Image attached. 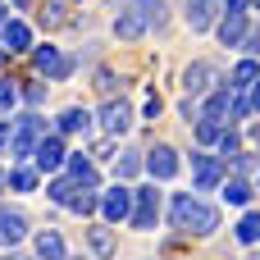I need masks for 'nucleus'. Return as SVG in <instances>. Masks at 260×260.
I'll return each mask as SVG.
<instances>
[{
	"label": "nucleus",
	"mask_w": 260,
	"mask_h": 260,
	"mask_svg": "<svg viewBox=\"0 0 260 260\" xmlns=\"http://www.w3.org/2000/svg\"><path fill=\"white\" fill-rule=\"evenodd\" d=\"M169 229L192 233V238H210L219 229V210L210 201H201L197 192H174V201H169Z\"/></svg>",
	"instance_id": "f257e3e1"
},
{
	"label": "nucleus",
	"mask_w": 260,
	"mask_h": 260,
	"mask_svg": "<svg viewBox=\"0 0 260 260\" xmlns=\"http://www.w3.org/2000/svg\"><path fill=\"white\" fill-rule=\"evenodd\" d=\"M46 133H50V128H46V119H41V114H32V110H27V114H18V119H9V146H5V151H9V165L32 160V146H37Z\"/></svg>",
	"instance_id": "f03ea898"
},
{
	"label": "nucleus",
	"mask_w": 260,
	"mask_h": 260,
	"mask_svg": "<svg viewBox=\"0 0 260 260\" xmlns=\"http://www.w3.org/2000/svg\"><path fill=\"white\" fill-rule=\"evenodd\" d=\"M128 224H133L137 233H151V229L160 224V192H155V183L133 187V210H128Z\"/></svg>",
	"instance_id": "7ed1b4c3"
},
{
	"label": "nucleus",
	"mask_w": 260,
	"mask_h": 260,
	"mask_svg": "<svg viewBox=\"0 0 260 260\" xmlns=\"http://www.w3.org/2000/svg\"><path fill=\"white\" fill-rule=\"evenodd\" d=\"M187 165H192V187H197V192H215V187L224 183V169H229V165H224L219 155H210V151H192Z\"/></svg>",
	"instance_id": "20e7f679"
},
{
	"label": "nucleus",
	"mask_w": 260,
	"mask_h": 260,
	"mask_svg": "<svg viewBox=\"0 0 260 260\" xmlns=\"http://www.w3.org/2000/svg\"><path fill=\"white\" fill-rule=\"evenodd\" d=\"M32 69L46 78V82H64L73 73V59L59 55V46H32Z\"/></svg>",
	"instance_id": "39448f33"
},
{
	"label": "nucleus",
	"mask_w": 260,
	"mask_h": 260,
	"mask_svg": "<svg viewBox=\"0 0 260 260\" xmlns=\"http://www.w3.org/2000/svg\"><path fill=\"white\" fill-rule=\"evenodd\" d=\"M142 169L155 178V183H169V178H178V169H183V160H178V151L169 146V142H155L151 151H146V160H142Z\"/></svg>",
	"instance_id": "423d86ee"
},
{
	"label": "nucleus",
	"mask_w": 260,
	"mask_h": 260,
	"mask_svg": "<svg viewBox=\"0 0 260 260\" xmlns=\"http://www.w3.org/2000/svg\"><path fill=\"white\" fill-rule=\"evenodd\" d=\"M64 155H69V151H64V137H59V133H46V137L32 146V169H37V174H59V169H64Z\"/></svg>",
	"instance_id": "0eeeda50"
},
{
	"label": "nucleus",
	"mask_w": 260,
	"mask_h": 260,
	"mask_svg": "<svg viewBox=\"0 0 260 260\" xmlns=\"http://www.w3.org/2000/svg\"><path fill=\"white\" fill-rule=\"evenodd\" d=\"M101 215H105V224H128V210H133V187H123V178L114 183V187H105L101 192V206H96Z\"/></svg>",
	"instance_id": "6e6552de"
},
{
	"label": "nucleus",
	"mask_w": 260,
	"mask_h": 260,
	"mask_svg": "<svg viewBox=\"0 0 260 260\" xmlns=\"http://www.w3.org/2000/svg\"><path fill=\"white\" fill-rule=\"evenodd\" d=\"M96 119H101V128H105V137H123V133L133 128V119H137V114H133V105H128L123 96H119V101L110 96V101L101 105V114H96Z\"/></svg>",
	"instance_id": "1a4fd4ad"
},
{
	"label": "nucleus",
	"mask_w": 260,
	"mask_h": 260,
	"mask_svg": "<svg viewBox=\"0 0 260 260\" xmlns=\"http://www.w3.org/2000/svg\"><path fill=\"white\" fill-rule=\"evenodd\" d=\"M219 9H224V0H183V23L192 32H210Z\"/></svg>",
	"instance_id": "9d476101"
},
{
	"label": "nucleus",
	"mask_w": 260,
	"mask_h": 260,
	"mask_svg": "<svg viewBox=\"0 0 260 260\" xmlns=\"http://www.w3.org/2000/svg\"><path fill=\"white\" fill-rule=\"evenodd\" d=\"M151 27H146V18H142V9H137V0L133 5H123L119 14H114V37L119 41H142Z\"/></svg>",
	"instance_id": "9b49d317"
},
{
	"label": "nucleus",
	"mask_w": 260,
	"mask_h": 260,
	"mask_svg": "<svg viewBox=\"0 0 260 260\" xmlns=\"http://www.w3.org/2000/svg\"><path fill=\"white\" fill-rule=\"evenodd\" d=\"M215 37H219L224 46H242V37H247V9H219Z\"/></svg>",
	"instance_id": "f8f14e48"
},
{
	"label": "nucleus",
	"mask_w": 260,
	"mask_h": 260,
	"mask_svg": "<svg viewBox=\"0 0 260 260\" xmlns=\"http://www.w3.org/2000/svg\"><path fill=\"white\" fill-rule=\"evenodd\" d=\"M0 46H5V55L32 50V27H27L23 18H5V23H0Z\"/></svg>",
	"instance_id": "ddd939ff"
},
{
	"label": "nucleus",
	"mask_w": 260,
	"mask_h": 260,
	"mask_svg": "<svg viewBox=\"0 0 260 260\" xmlns=\"http://www.w3.org/2000/svg\"><path fill=\"white\" fill-rule=\"evenodd\" d=\"M210 82H215V64H206V59H192L187 69H183V91L197 101V96H206L210 91Z\"/></svg>",
	"instance_id": "4468645a"
},
{
	"label": "nucleus",
	"mask_w": 260,
	"mask_h": 260,
	"mask_svg": "<svg viewBox=\"0 0 260 260\" xmlns=\"http://www.w3.org/2000/svg\"><path fill=\"white\" fill-rule=\"evenodd\" d=\"M91 119H96L91 110H82V105H69V110L55 119V133H59V137H78V133H82V137H87V133H91Z\"/></svg>",
	"instance_id": "2eb2a0df"
},
{
	"label": "nucleus",
	"mask_w": 260,
	"mask_h": 260,
	"mask_svg": "<svg viewBox=\"0 0 260 260\" xmlns=\"http://www.w3.org/2000/svg\"><path fill=\"white\" fill-rule=\"evenodd\" d=\"M64 169H69V178H73L82 192H96V183H101L96 160H87V155H64Z\"/></svg>",
	"instance_id": "dca6fc26"
},
{
	"label": "nucleus",
	"mask_w": 260,
	"mask_h": 260,
	"mask_svg": "<svg viewBox=\"0 0 260 260\" xmlns=\"http://www.w3.org/2000/svg\"><path fill=\"white\" fill-rule=\"evenodd\" d=\"M23 238H27V215L0 206V242H5V247H18Z\"/></svg>",
	"instance_id": "f3484780"
},
{
	"label": "nucleus",
	"mask_w": 260,
	"mask_h": 260,
	"mask_svg": "<svg viewBox=\"0 0 260 260\" xmlns=\"http://www.w3.org/2000/svg\"><path fill=\"white\" fill-rule=\"evenodd\" d=\"M32 251H37V260H69V251H64V238H59V229H41V233L32 238Z\"/></svg>",
	"instance_id": "a211bd4d"
},
{
	"label": "nucleus",
	"mask_w": 260,
	"mask_h": 260,
	"mask_svg": "<svg viewBox=\"0 0 260 260\" xmlns=\"http://www.w3.org/2000/svg\"><path fill=\"white\" fill-rule=\"evenodd\" d=\"M256 78H260V59L242 55V59L233 64V73H229V82H224V87H233V91H247V87H251Z\"/></svg>",
	"instance_id": "6ab92c4d"
},
{
	"label": "nucleus",
	"mask_w": 260,
	"mask_h": 260,
	"mask_svg": "<svg viewBox=\"0 0 260 260\" xmlns=\"http://www.w3.org/2000/svg\"><path fill=\"white\" fill-rule=\"evenodd\" d=\"M87 242H91V251H96L101 260L114 256V233H110L105 224H91V229H87Z\"/></svg>",
	"instance_id": "aec40b11"
},
{
	"label": "nucleus",
	"mask_w": 260,
	"mask_h": 260,
	"mask_svg": "<svg viewBox=\"0 0 260 260\" xmlns=\"http://www.w3.org/2000/svg\"><path fill=\"white\" fill-rule=\"evenodd\" d=\"M233 238H238L242 247H251V242H260V210H247V215L238 219V229H233Z\"/></svg>",
	"instance_id": "412c9836"
},
{
	"label": "nucleus",
	"mask_w": 260,
	"mask_h": 260,
	"mask_svg": "<svg viewBox=\"0 0 260 260\" xmlns=\"http://www.w3.org/2000/svg\"><path fill=\"white\" fill-rule=\"evenodd\" d=\"M5 187H14V192H37V169H27V165H14V169L5 174Z\"/></svg>",
	"instance_id": "4be33fe9"
},
{
	"label": "nucleus",
	"mask_w": 260,
	"mask_h": 260,
	"mask_svg": "<svg viewBox=\"0 0 260 260\" xmlns=\"http://www.w3.org/2000/svg\"><path fill=\"white\" fill-rule=\"evenodd\" d=\"M224 201H229V206H251V183H247L242 174H233V178L224 183Z\"/></svg>",
	"instance_id": "5701e85b"
},
{
	"label": "nucleus",
	"mask_w": 260,
	"mask_h": 260,
	"mask_svg": "<svg viewBox=\"0 0 260 260\" xmlns=\"http://www.w3.org/2000/svg\"><path fill=\"white\" fill-rule=\"evenodd\" d=\"M137 9H142L146 27H155V32H160V27L169 23V5H165V0H137Z\"/></svg>",
	"instance_id": "b1692460"
},
{
	"label": "nucleus",
	"mask_w": 260,
	"mask_h": 260,
	"mask_svg": "<svg viewBox=\"0 0 260 260\" xmlns=\"http://www.w3.org/2000/svg\"><path fill=\"white\" fill-rule=\"evenodd\" d=\"M78 192H82V187H78L73 178H50V187H46V197H50L55 206H69V201H73Z\"/></svg>",
	"instance_id": "393cba45"
},
{
	"label": "nucleus",
	"mask_w": 260,
	"mask_h": 260,
	"mask_svg": "<svg viewBox=\"0 0 260 260\" xmlns=\"http://www.w3.org/2000/svg\"><path fill=\"white\" fill-rule=\"evenodd\" d=\"M69 23V0H46L41 5V27H64Z\"/></svg>",
	"instance_id": "a878e982"
},
{
	"label": "nucleus",
	"mask_w": 260,
	"mask_h": 260,
	"mask_svg": "<svg viewBox=\"0 0 260 260\" xmlns=\"http://www.w3.org/2000/svg\"><path fill=\"white\" fill-rule=\"evenodd\" d=\"M219 133H224V123H219V119H206V114H197V142H201V146L219 142Z\"/></svg>",
	"instance_id": "bb28decb"
},
{
	"label": "nucleus",
	"mask_w": 260,
	"mask_h": 260,
	"mask_svg": "<svg viewBox=\"0 0 260 260\" xmlns=\"http://www.w3.org/2000/svg\"><path fill=\"white\" fill-rule=\"evenodd\" d=\"M238 151H242V137H238L233 128H224V133H219V160L229 165V160H233Z\"/></svg>",
	"instance_id": "cd10ccee"
},
{
	"label": "nucleus",
	"mask_w": 260,
	"mask_h": 260,
	"mask_svg": "<svg viewBox=\"0 0 260 260\" xmlns=\"http://www.w3.org/2000/svg\"><path fill=\"white\" fill-rule=\"evenodd\" d=\"M137 169H142V155H137V151H119V160H114V174H119V178H133Z\"/></svg>",
	"instance_id": "c85d7f7f"
},
{
	"label": "nucleus",
	"mask_w": 260,
	"mask_h": 260,
	"mask_svg": "<svg viewBox=\"0 0 260 260\" xmlns=\"http://www.w3.org/2000/svg\"><path fill=\"white\" fill-rule=\"evenodd\" d=\"M96 206H101V197H96V192H78V197L69 201V210H73V215H96Z\"/></svg>",
	"instance_id": "c756f323"
},
{
	"label": "nucleus",
	"mask_w": 260,
	"mask_h": 260,
	"mask_svg": "<svg viewBox=\"0 0 260 260\" xmlns=\"http://www.w3.org/2000/svg\"><path fill=\"white\" fill-rule=\"evenodd\" d=\"M18 105V82L14 78H0V114H9Z\"/></svg>",
	"instance_id": "7c9ffc66"
},
{
	"label": "nucleus",
	"mask_w": 260,
	"mask_h": 260,
	"mask_svg": "<svg viewBox=\"0 0 260 260\" xmlns=\"http://www.w3.org/2000/svg\"><path fill=\"white\" fill-rule=\"evenodd\" d=\"M18 101L41 105V101H46V82H23V87H18Z\"/></svg>",
	"instance_id": "2f4dec72"
},
{
	"label": "nucleus",
	"mask_w": 260,
	"mask_h": 260,
	"mask_svg": "<svg viewBox=\"0 0 260 260\" xmlns=\"http://www.w3.org/2000/svg\"><path fill=\"white\" fill-rule=\"evenodd\" d=\"M238 50H242V55H251V59H260V27H256V32L247 27V37H242V46H238Z\"/></svg>",
	"instance_id": "473e14b6"
},
{
	"label": "nucleus",
	"mask_w": 260,
	"mask_h": 260,
	"mask_svg": "<svg viewBox=\"0 0 260 260\" xmlns=\"http://www.w3.org/2000/svg\"><path fill=\"white\" fill-rule=\"evenodd\" d=\"M114 82H119V78H114V73H110V69H101V73H96V82H91V87H96V91H101V96H110V91H114Z\"/></svg>",
	"instance_id": "72a5a7b5"
},
{
	"label": "nucleus",
	"mask_w": 260,
	"mask_h": 260,
	"mask_svg": "<svg viewBox=\"0 0 260 260\" xmlns=\"http://www.w3.org/2000/svg\"><path fill=\"white\" fill-rule=\"evenodd\" d=\"M160 110H165V101H160V96H151V101H146V110H142V114H146V119H160Z\"/></svg>",
	"instance_id": "f704fd0d"
},
{
	"label": "nucleus",
	"mask_w": 260,
	"mask_h": 260,
	"mask_svg": "<svg viewBox=\"0 0 260 260\" xmlns=\"http://www.w3.org/2000/svg\"><path fill=\"white\" fill-rule=\"evenodd\" d=\"M247 91H251V96H247V105H251V110H260V78L247 87Z\"/></svg>",
	"instance_id": "c9c22d12"
},
{
	"label": "nucleus",
	"mask_w": 260,
	"mask_h": 260,
	"mask_svg": "<svg viewBox=\"0 0 260 260\" xmlns=\"http://www.w3.org/2000/svg\"><path fill=\"white\" fill-rule=\"evenodd\" d=\"M5 146H9V123L0 119V151H5Z\"/></svg>",
	"instance_id": "e433bc0d"
},
{
	"label": "nucleus",
	"mask_w": 260,
	"mask_h": 260,
	"mask_svg": "<svg viewBox=\"0 0 260 260\" xmlns=\"http://www.w3.org/2000/svg\"><path fill=\"white\" fill-rule=\"evenodd\" d=\"M9 5H14V9H27V5H32V0H9Z\"/></svg>",
	"instance_id": "4c0bfd02"
},
{
	"label": "nucleus",
	"mask_w": 260,
	"mask_h": 260,
	"mask_svg": "<svg viewBox=\"0 0 260 260\" xmlns=\"http://www.w3.org/2000/svg\"><path fill=\"white\" fill-rule=\"evenodd\" d=\"M5 18H9V5H0V23H5Z\"/></svg>",
	"instance_id": "58836bf2"
},
{
	"label": "nucleus",
	"mask_w": 260,
	"mask_h": 260,
	"mask_svg": "<svg viewBox=\"0 0 260 260\" xmlns=\"http://www.w3.org/2000/svg\"><path fill=\"white\" fill-rule=\"evenodd\" d=\"M251 142H256V146H260V128H251Z\"/></svg>",
	"instance_id": "ea45409f"
},
{
	"label": "nucleus",
	"mask_w": 260,
	"mask_h": 260,
	"mask_svg": "<svg viewBox=\"0 0 260 260\" xmlns=\"http://www.w3.org/2000/svg\"><path fill=\"white\" fill-rule=\"evenodd\" d=\"M247 9H260V0H247Z\"/></svg>",
	"instance_id": "a19ab883"
},
{
	"label": "nucleus",
	"mask_w": 260,
	"mask_h": 260,
	"mask_svg": "<svg viewBox=\"0 0 260 260\" xmlns=\"http://www.w3.org/2000/svg\"><path fill=\"white\" fill-rule=\"evenodd\" d=\"M0 187H5V169H0Z\"/></svg>",
	"instance_id": "79ce46f5"
},
{
	"label": "nucleus",
	"mask_w": 260,
	"mask_h": 260,
	"mask_svg": "<svg viewBox=\"0 0 260 260\" xmlns=\"http://www.w3.org/2000/svg\"><path fill=\"white\" fill-rule=\"evenodd\" d=\"M9 260H27V256H9Z\"/></svg>",
	"instance_id": "37998d69"
},
{
	"label": "nucleus",
	"mask_w": 260,
	"mask_h": 260,
	"mask_svg": "<svg viewBox=\"0 0 260 260\" xmlns=\"http://www.w3.org/2000/svg\"><path fill=\"white\" fill-rule=\"evenodd\" d=\"M256 178H260V169H256Z\"/></svg>",
	"instance_id": "c03bdc74"
}]
</instances>
